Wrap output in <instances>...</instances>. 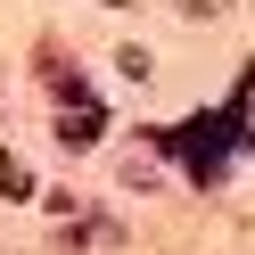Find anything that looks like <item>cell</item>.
<instances>
[{"label": "cell", "instance_id": "6da1fadb", "mask_svg": "<svg viewBox=\"0 0 255 255\" xmlns=\"http://www.w3.org/2000/svg\"><path fill=\"white\" fill-rule=\"evenodd\" d=\"M231 132H239V116H198V124H181V132H148V140H165L173 156H181L198 181H222V156H231Z\"/></svg>", "mask_w": 255, "mask_h": 255}, {"label": "cell", "instance_id": "7a4b0ae2", "mask_svg": "<svg viewBox=\"0 0 255 255\" xmlns=\"http://www.w3.org/2000/svg\"><path fill=\"white\" fill-rule=\"evenodd\" d=\"M58 140H66V148H99V107H66V124H58Z\"/></svg>", "mask_w": 255, "mask_h": 255}, {"label": "cell", "instance_id": "3957f363", "mask_svg": "<svg viewBox=\"0 0 255 255\" xmlns=\"http://www.w3.org/2000/svg\"><path fill=\"white\" fill-rule=\"evenodd\" d=\"M181 8H214V0H181Z\"/></svg>", "mask_w": 255, "mask_h": 255}, {"label": "cell", "instance_id": "277c9868", "mask_svg": "<svg viewBox=\"0 0 255 255\" xmlns=\"http://www.w3.org/2000/svg\"><path fill=\"white\" fill-rule=\"evenodd\" d=\"M107 8H132V0H107Z\"/></svg>", "mask_w": 255, "mask_h": 255}]
</instances>
